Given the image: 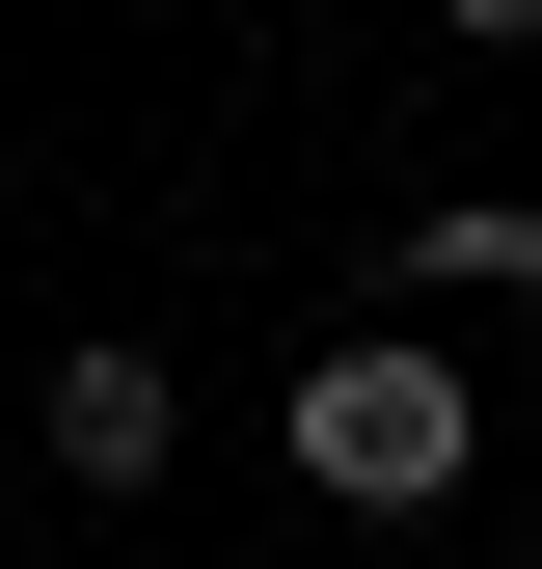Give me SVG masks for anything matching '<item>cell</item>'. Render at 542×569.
<instances>
[{
	"instance_id": "cell-1",
	"label": "cell",
	"mask_w": 542,
	"mask_h": 569,
	"mask_svg": "<svg viewBox=\"0 0 542 569\" xmlns=\"http://www.w3.org/2000/svg\"><path fill=\"white\" fill-rule=\"evenodd\" d=\"M461 461H489V407H461L434 326H353V352L299 380V488H325V516H434Z\"/></svg>"
},
{
	"instance_id": "cell-2",
	"label": "cell",
	"mask_w": 542,
	"mask_h": 569,
	"mask_svg": "<svg viewBox=\"0 0 542 569\" xmlns=\"http://www.w3.org/2000/svg\"><path fill=\"white\" fill-rule=\"evenodd\" d=\"M163 435H190V380H163L136 326H82V352H54V488H163Z\"/></svg>"
},
{
	"instance_id": "cell-3",
	"label": "cell",
	"mask_w": 542,
	"mask_h": 569,
	"mask_svg": "<svg viewBox=\"0 0 542 569\" xmlns=\"http://www.w3.org/2000/svg\"><path fill=\"white\" fill-rule=\"evenodd\" d=\"M406 299H542V190H461V218H406Z\"/></svg>"
},
{
	"instance_id": "cell-4",
	"label": "cell",
	"mask_w": 542,
	"mask_h": 569,
	"mask_svg": "<svg viewBox=\"0 0 542 569\" xmlns=\"http://www.w3.org/2000/svg\"><path fill=\"white\" fill-rule=\"evenodd\" d=\"M434 28H461V54H542V0H434Z\"/></svg>"
}]
</instances>
